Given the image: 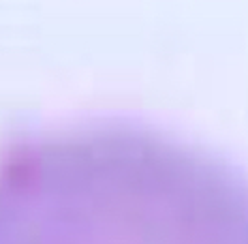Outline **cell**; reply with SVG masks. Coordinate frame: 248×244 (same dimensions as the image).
I'll return each instance as SVG.
<instances>
[{
    "instance_id": "obj_1",
    "label": "cell",
    "mask_w": 248,
    "mask_h": 244,
    "mask_svg": "<svg viewBox=\"0 0 248 244\" xmlns=\"http://www.w3.org/2000/svg\"><path fill=\"white\" fill-rule=\"evenodd\" d=\"M0 244H248V174L141 120L43 129L0 152Z\"/></svg>"
}]
</instances>
